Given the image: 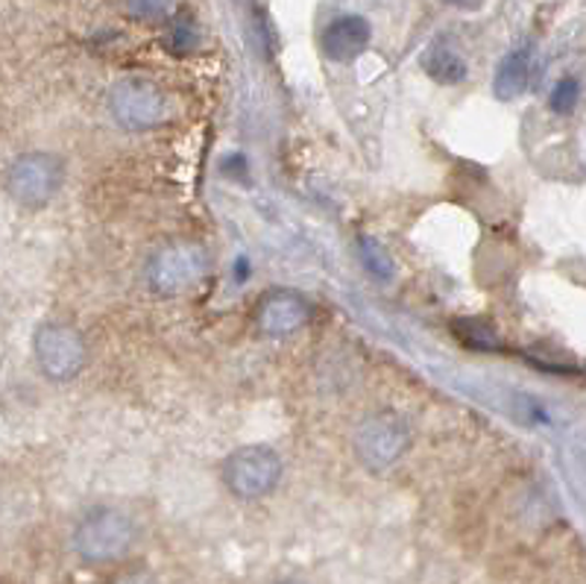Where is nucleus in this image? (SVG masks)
Listing matches in <instances>:
<instances>
[{"mask_svg":"<svg viewBox=\"0 0 586 584\" xmlns=\"http://www.w3.org/2000/svg\"><path fill=\"white\" fill-rule=\"evenodd\" d=\"M422 71L440 86H458V82L470 77V68L463 63V56H458L452 47L446 45L428 47L426 56H422Z\"/></svg>","mask_w":586,"mask_h":584,"instance_id":"obj_11","label":"nucleus"},{"mask_svg":"<svg viewBox=\"0 0 586 584\" xmlns=\"http://www.w3.org/2000/svg\"><path fill=\"white\" fill-rule=\"evenodd\" d=\"M577 100H581V82L575 77H563V80L554 86L551 91V112H557V115H572L577 106Z\"/></svg>","mask_w":586,"mask_h":584,"instance_id":"obj_14","label":"nucleus"},{"mask_svg":"<svg viewBox=\"0 0 586 584\" xmlns=\"http://www.w3.org/2000/svg\"><path fill=\"white\" fill-rule=\"evenodd\" d=\"M531 86V47H516L498 63L496 77H493V94L502 103L522 98Z\"/></svg>","mask_w":586,"mask_h":584,"instance_id":"obj_10","label":"nucleus"},{"mask_svg":"<svg viewBox=\"0 0 586 584\" xmlns=\"http://www.w3.org/2000/svg\"><path fill=\"white\" fill-rule=\"evenodd\" d=\"M284 461L267 443H247L232 450L221 464L223 487L240 503H258L282 485Z\"/></svg>","mask_w":586,"mask_h":584,"instance_id":"obj_3","label":"nucleus"},{"mask_svg":"<svg viewBox=\"0 0 586 584\" xmlns=\"http://www.w3.org/2000/svg\"><path fill=\"white\" fill-rule=\"evenodd\" d=\"M410 423L399 412L382 408L367 414L352 435V456L367 473L382 476L399 464L410 450Z\"/></svg>","mask_w":586,"mask_h":584,"instance_id":"obj_2","label":"nucleus"},{"mask_svg":"<svg viewBox=\"0 0 586 584\" xmlns=\"http://www.w3.org/2000/svg\"><path fill=\"white\" fill-rule=\"evenodd\" d=\"M275 584H308V582H305V579H282V582Z\"/></svg>","mask_w":586,"mask_h":584,"instance_id":"obj_19","label":"nucleus"},{"mask_svg":"<svg viewBox=\"0 0 586 584\" xmlns=\"http://www.w3.org/2000/svg\"><path fill=\"white\" fill-rule=\"evenodd\" d=\"M138 529L135 520L115 505H98L77 520L71 535L74 552L80 561L94 566H109L124 561L135 547Z\"/></svg>","mask_w":586,"mask_h":584,"instance_id":"obj_1","label":"nucleus"},{"mask_svg":"<svg viewBox=\"0 0 586 584\" xmlns=\"http://www.w3.org/2000/svg\"><path fill=\"white\" fill-rule=\"evenodd\" d=\"M115 584H159V582H156L147 570H126L124 575H117Z\"/></svg>","mask_w":586,"mask_h":584,"instance_id":"obj_17","label":"nucleus"},{"mask_svg":"<svg viewBox=\"0 0 586 584\" xmlns=\"http://www.w3.org/2000/svg\"><path fill=\"white\" fill-rule=\"evenodd\" d=\"M209 273V250L196 242H170L147 261V285L161 297L185 294Z\"/></svg>","mask_w":586,"mask_h":584,"instance_id":"obj_6","label":"nucleus"},{"mask_svg":"<svg viewBox=\"0 0 586 584\" xmlns=\"http://www.w3.org/2000/svg\"><path fill=\"white\" fill-rule=\"evenodd\" d=\"M373 42V24L364 15H338L326 24L320 36V50L331 63H352Z\"/></svg>","mask_w":586,"mask_h":584,"instance_id":"obj_9","label":"nucleus"},{"mask_svg":"<svg viewBox=\"0 0 586 584\" xmlns=\"http://www.w3.org/2000/svg\"><path fill=\"white\" fill-rule=\"evenodd\" d=\"M168 45L173 54H191L200 45V30L191 19H179L173 21V27L168 33Z\"/></svg>","mask_w":586,"mask_h":584,"instance_id":"obj_15","label":"nucleus"},{"mask_svg":"<svg viewBox=\"0 0 586 584\" xmlns=\"http://www.w3.org/2000/svg\"><path fill=\"white\" fill-rule=\"evenodd\" d=\"M126 7H129L135 19L165 21L173 10V0H126Z\"/></svg>","mask_w":586,"mask_h":584,"instance_id":"obj_16","label":"nucleus"},{"mask_svg":"<svg viewBox=\"0 0 586 584\" xmlns=\"http://www.w3.org/2000/svg\"><path fill=\"white\" fill-rule=\"evenodd\" d=\"M109 112L126 133H147L168 115V98L147 77H124L109 91Z\"/></svg>","mask_w":586,"mask_h":584,"instance_id":"obj_7","label":"nucleus"},{"mask_svg":"<svg viewBox=\"0 0 586 584\" xmlns=\"http://www.w3.org/2000/svg\"><path fill=\"white\" fill-rule=\"evenodd\" d=\"M358 250H361L364 268L370 270L375 279L393 277V256L384 250L382 244L375 242V238H361V242H358Z\"/></svg>","mask_w":586,"mask_h":584,"instance_id":"obj_13","label":"nucleus"},{"mask_svg":"<svg viewBox=\"0 0 586 584\" xmlns=\"http://www.w3.org/2000/svg\"><path fill=\"white\" fill-rule=\"evenodd\" d=\"M449 7H454V10H478L484 0H446Z\"/></svg>","mask_w":586,"mask_h":584,"instance_id":"obj_18","label":"nucleus"},{"mask_svg":"<svg viewBox=\"0 0 586 584\" xmlns=\"http://www.w3.org/2000/svg\"><path fill=\"white\" fill-rule=\"evenodd\" d=\"M314 308L305 294L293 288H270L256 303L252 321L264 338H291L312 324Z\"/></svg>","mask_w":586,"mask_h":584,"instance_id":"obj_8","label":"nucleus"},{"mask_svg":"<svg viewBox=\"0 0 586 584\" xmlns=\"http://www.w3.org/2000/svg\"><path fill=\"white\" fill-rule=\"evenodd\" d=\"M454 335L463 347L481 352H498L502 350V338H498L496 326L481 321V317H463V321H454Z\"/></svg>","mask_w":586,"mask_h":584,"instance_id":"obj_12","label":"nucleus"},{"mask_svg":"<svg viewBox=\"0 0 586 584\" xmlns=\"http://www.w3.org/2000/svg\"><path fill=\"white\" fill-rule=\"evenodd\" d=\"M33 359L50 382H74L89 364V344L77 326L47 321L33 333Z\"/></svg>","mask_w":586,"mask_h":584,"instance_id":"obj_5","label":"nucleus"},{"mask_svg":"<svg viewBox=\"0 0 586 584\" xmlns=\"http://www.w3.org/2000/svg\"><path fill=\"white\" fill-rule=\"evenodd\" d=\"M65 173H68V168H65V159L59 154L27 150V154H19L10 162L7 177H3V189H7L12 203L36 212V209H45L54 203L56 194L65 186Z\"/></svg>","mask_w":586,"mask_h":584,"instance_id":"obj_4","label":"nucleus"}]
</instances>
